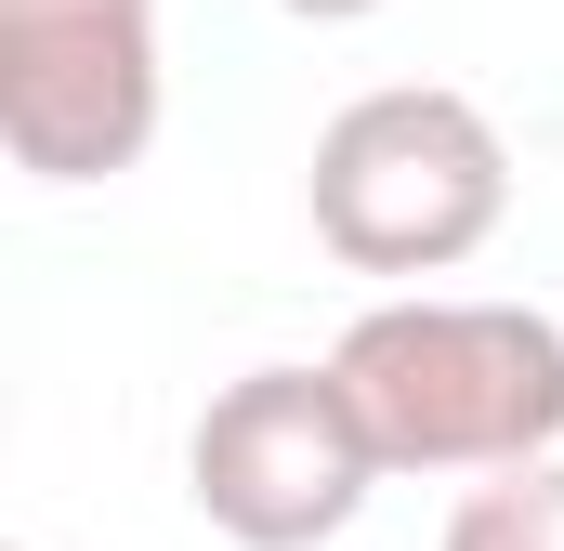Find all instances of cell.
<instances>
[{
  "label": "cell",
  "instance_id": "cell-3",
  "mask_svg": "<svg viewBox=\"0 0 564 551\" xmlns=\"http://www.w3.org/2000/svg\"><path fill=\"white\" fill-rule=\"evenodd\" d=\"M381 473L394 460L355 420L341 368H250V381H224L197 408V433H184V499L237 551H328L368 512Z\"/></svg>",
  "mask_w": 564,
  "mask_h": 551
},
{
  "label": "cell",
  "instance_id": "cell-5",
  "mask_svg": "<svg viewBox=\"0 0 564 551\" xmlns=\"http://www.w3.org/2000/svg\"><path fill=\"white\" fill-rule=\"evenodd\" d=\"M446 551H564V446L486 473V486L446 512Z\"/></svg>",
  "mask_w": 564,
  "mask_h": 551
},
{
  "label": "cell",
  "instance_id": "cell-6",
  "mask_svg": "<svg viewBox=\"0 0 564 551\" xmlns=\"http://www.w3.org/2000/svg\"><path fill=\"white\" fill-rule=\"evenodd\" d=\"M276 13H302V26H355V13H381V0H276Z\"/></svg>",
  "mask_w": 564,
  "mask_h": 551
},
{
  "label": "cell",
  "instance_id": "cell-1",
  "mask_svg": "<svg viewBox=\"0 0 564 551\" xmlns=\"http://www.w3.org/2000/svg\"><path fill=\"white\" fill-rule=\"evenodd\" d=\"M341 395L394 473H512L564 446V328L539 302H368L341 328Z\"/></svg>",
  "mask_w": 564,
  "mask_h": 551
},
{
  "label": "cell",
  "instance_id": "cell-4",
  "mask_svg": "<svg viewBox=\"0 0 564 551\" xmlns=\"http://www.w3.org/2000/svg\"><path fill=\"white\" fill-rule=\"evenodd\" d=\"M0 144L26 184H106L158 144V0H0Z\"/></svg>",
  "mask_w": 564,
  "mask_h": 551
},
{
  "label": "cell",
  "instance_id": "cell-2",
  "mask_svg": "<svg viewBox=\"0 0 564 551\" xmlns=\"http://www.w3.org/2000/svg\"><path fill=\"white\" fill-rule=\"evenodd\" d=\"M302 210H315V250L355 276H446L512 224V144L473 93L394 79L315 132Z\"/></svg>",
  "mask_w": 564,
  "mask_h": 551
}]
</instances>
